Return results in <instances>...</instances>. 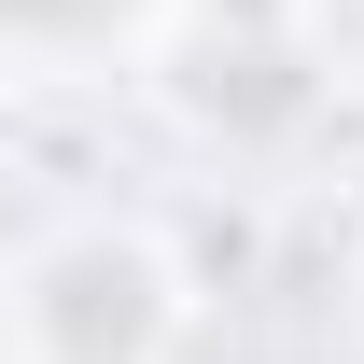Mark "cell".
Returning a JSON list of instances; mask_svg holds the SVG:
<instances>
[{"instance_id": "obj_1", "label": "cell", "mask_w": 364, "mask_h": 364, "mask_svg": "<svg viewBox=\"0 0 364 364\" xmlns=\"http://www.w3.org/2000/svg\"><path fill=\"white\" fill-rule=\"evenodd\" d=\"M0 14H28V28H98L112 0H0Z\"/></svg>"}]
</instances>
